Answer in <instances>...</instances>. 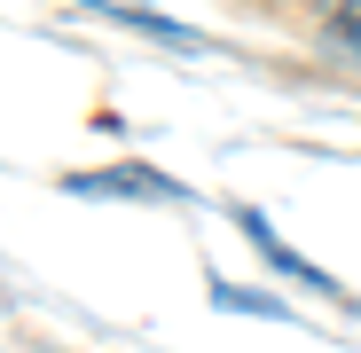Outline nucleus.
<instances>
[{
	"instance_id": "obj_3",
	"label": "nucleus",
	"mask_w": 361,
	"mask_h": 353,
	"mask_svg": "<svg viewBox=\"0 0 361 353\" xmlns=\"http://www.w3.org/2000/svg\"><path fill=\"white\" fill-rule=\"evenodd\" d=\"M330 39L345 55H361V0H330Z\"/></svg>"
},
{
	"instance_id": "obj_1",
	"label": "nucleus",
	"mask_w": 361,
	"mask_h": 353,
	"mask_svg": "<svg viewBox=\"0 0 361 353\" xmlns=\"http://www.w3.org/2000/svg\"><path fill=\"white\" fill-rule=\"evenodd\" d=\"M71 197H142V204H180V181L149 165H118V173H71Z\"/></svg>"
},
{
	"instance_id": "obj_2",
	"label": "nucleus",
	"mask_w": 361,
	"mask_h": 353,
	"mask_svg": "<svg viewBox=\"0 0 361 353\" xmlns=\"http://www.w3.org/2000/svg\"><path fill=\"white\" fill-rule=\"evenodd\" d=\"M235 220H244V235H252V244H259V252H267V259H275V267H283L290 283H307V290H338V283H330L322 267H307V259H298V252H283V244H275V228H267L259 212H235Z\"/></svg>"
}]
</instances>
